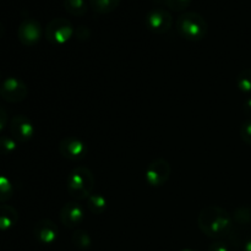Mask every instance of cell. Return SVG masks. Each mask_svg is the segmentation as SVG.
I'll return each mask as SVG.
<instances>
[{
  "instance_id": "23",
  "label": "cell",
  "mask_w": 251,
  "mask_h": 251,
  "mask_svg": "<svg viewBox=\"0 0 251 251\" xmlns=\"http://www.w3.org/2000/svg\"><path fill=\"white\" fill-rule=\"evenodd\" d=\"M240 139L247 145L251 146V119L245 120L240 126Z\"/></svg>"
},
{
  "instance_id": "27",
  "label": "cell",
  "mask_w": 251,
  "mask_h": 251,
  "mask_svg": "<svg viewBox=\"0 0 251 251\" xmlns=\"http://www.w3.org/2000/svg\"><path fill=\"white\" fill-rule=\"evenodd\" d=\"M243 112H244L245 115L249 117V119H251V97L248 98L244 104H243Z\"/></svg>"
},
{
  "instance_id": "13",
  "label": "cell",
  "mask_w": 251,
  "mask_h": 251,
  "mask_svg": "<svg viewBox=\"0 0 251 251\" xmlns=\"http://www.w3.org/2000/svg\"><path fill=\"white\" fill-rule=\"evenodd\" d=\"M19 213L16 208L9 205H0V232H6L16 226Z\"/></svg>"
},
{
  "instance_id": "24",
  "label": "cell",
  "mask_w": 251,
  "mask_h": 251,
  "mask_svg": "<svg viewBox=\"0 0 251 251\" xmlns=\"http://www.w3.org/2000/svg\"><path fill=\"white\" fill-rule=\"evenodd\" d=\"M75 34L76 37H77V39H80V41H87L91 37V31L87 26H85V25H80V26L76 28Z\"/></svg>"
},
{
  "instance_id": "18",
  "label": "cell",
  "mask_w": 251,
  "mask_h": 251,
  "mask_svg": "<svg viewBox=\"0 0 251 251\" xmlns=\"http://www.w3.org/2000/svg\"><path fill=\"white\" fill-rule=\"evenodd\" d=\"M14 195V185L7 176H0V203L9 201Z\"/></svg>"
},
{
  "instance_id": "29",
  "label": "cell",
  "mask_w": 251,
  "mask_h": 251,
  "mask_svg": "<svg viewBox=\"0 0 251 251\" xmlns=\"http://www.w3.org/2000/svg\"><path fill=\"white\" fill-rule=\"evenodd\" d=\"M4 34H5V26L1 24V22H0V39L4 37Z\"/></svg>"
},
{
  "instance_id": "21",
  "label": "cell",
  "mask_w": 251,
  "mask_h": 251,
  "mask_svg": "<svg viewBox=\"0 0 251 251\" xmlns=\"http://www.w3.org/2000/svg\"><path fill=\"white\" fill-rule=\"evenodd\" d=\"M17 141L12 136L0 135V156H10L16 151Z\"/></svg>"
},
{
  "instance_id": "19",
  "label": "cell",
  "mask_w": 251,
  "mask_h": 251,
  "mask_svg": "<svg viewBox=\"0 0 251 251\" xmlns=\"http://www.w3.org/2000/svg\"><path fill=\"white\" fill-rule=\"evenodd\" d=\"M237 87L240 92L251 93V69L247 68L238 74Z\"/></svg>"
},
{
  "instance_id": "25",
  "label": "cell",
  "mask_w": 251,
  "mask_h": 251,
  "mask_svg": "<svg viewBox=\"0 0 251 251\" xmlns=\"http://www.w3.org/2000/svg\"><path fill=\"white\" fill-rule=\"evenodd\" d=\"M7 123H9V115L7 112L4 108L0 107V134L5 130V127L7 126Z\"/></svg>"
},
{
  "instance_id": "7",
  "label": "cell",
  "mask_w": 251,
  "mask_h": 251,
  "mask_svg": "<svg viewBox=\"0 0 251 251\" xmlns=\"http://www.w3.org/2000/svg\"><path fill=\"white\" fill-rule=\"evenodd\" d=\"M59 153L69 161L77 162L82 161L86 158L88 153V147L85 141L81 139L74 136L64 137L60 142H59Z\"/></svg>"
},
{
  "instance_id": "4",
  "label": "cell",
  "mask_w": 251,
  "mask_h": 251,
  "mask_svg": "<svg viewBox=\"0 0 251 251\" xmlns=\"http://www.w3.org/2000/svg\"><path fill=\"white\" fill-rule=\"evenodd\" d=\"M75 33L73 24L64 17H55L50 20L44 29L47 41L53 46H64Z\"/></svg>"
},
{
  "instance_id": "2",
  "label": "cell",
  "mask_w": 251,
  "mask_h": 251,
  "mask_svg": "<svg viewBox=\"0 0 251 251\" xmlns=\"http://www.w3.org/2000/svg\"><path fill=\"white\" fill-rule=\"evenodd\" d=\"M95 188V176L87 167H76L66 179V190L75 201L87 200Z\"/></svg>"
},
{
  "instance_id": "17",
  "label": "cell",
  "mask_w": 251,
  "mask_h": 251,
  "mask_svg": "<svg viewBox=\"0 0 251 251\" xmlns=\"http://www.w3.org/2000/svg\"><path fill=\"white\" fill-rule=\"evenodd\" d=\"M71 242L77 249L88 250L92 245V239H91L90 233L83 229H77L71 235Z\"/></svg>"
},
{
  "instance_id": "16",
  "label": "cell",
  "mask_w": 251,
  "mask_h": 251,
  "mask_svg": "<svg viewBox=\"0 0 251 251\" xmlns=\"http://www.w3.org/2000/svg\"><path fill=\"white\" fill-rule=\"evenodd\" d=\"M63 5L69 14L76 17L85 16L88 7L86 0H64Z\"/></svg>"
},
{
  "instance_id": "11",
  "label": "cell",
  "mask_w": 251,
  "mask_h": 251,
  "mask_svg": "<svg viewBox=\"0 0 251 251\" xmlns=\"http://www.w3.org/2000/svg\"><path fill=\"white\" fill-rule=\"evenodd\" d=\"M86 211L78 201H71V202L65 203L60 211V222L63 223L64 227L74 229L77 226L85 221Z\"/></svg>"
},
{
  "instance_id": "15",
  "label": "cell",
  "mask_w": 251,
  "mask_h": 251,
  "mask_svg": "<svg viewBox=\"0 0 251 251\" xmlns=\"http://www.w3.org/2000/svg\"><path fill=\"white\" fill-rule=\"evenodd\" d=\"M122 0H88L90 7L95 12L100 15L110 14L119 6Z\"/></svg>"
},
{
  "instance_id": "5",
  "label": "cell",
  "mask_w": 251,
  "mask_h": 251,
  "mask_svg": "<svg viewBox=\"0 0 251 251\" xmlns=\"http://www.w3.org/2000/svg\"><path fill=\"white\" fill-rule=\"evenodd\" d=\"M172 167L164 158H156L147 166L145 172V180L151 188H161L168 183L171 178Z\"/></svg>"
},
{
  "instance_id": "12",
  "label": "cell",
  "mask_w": 251,
  "mask_h": 251,
  "mask_svg": "<svg viewBox=\"0 0 251 251\" xmlns=\"http://www.w3.org/2000/svg\"><path fill=\"white\" fill-rule=\"evenodd\" d=\"M33 235L37 242H39L41 244L50 245L58 239L59 228L55 225V222H53L49 218H43L34 225Z\"/></svg>"
},
{
  "instance_id": "10",
  "label": "cell",
  "mask_w": 251,
  "mask_h": 251,
  "mask_svg": "<svg viewBox=\"0 0 251 251\" xmlns=\"http://www.w3.org/2000/svg\"><path fill=\"white\" fill-rule=\"evenodd\" d=\"M42 37V27L37 20L25 19L17 28V38L26 47L36 46Z\"/></svg>"
},
{
  "instance_id": "1",
  "label": "cell",
  "mask_w": 251,
  "mask_h": 251,
  "mask_svg": "<svg viewBox=\"0 0 251 251\" xmlns=\"http://www.w3.org/2000/svg\"><path fill=\"white\" fill-rule=\"evenodd\" d=\"M233 217L227 210L218 206H206L198 216L201 232L212 239H221L229 234L233 228Z\"/></svg>"
},
{
  "instance_id": "9",
  "label": "cell",
  "mask_w": 251,
  "mask_h": 251,
  "mask_svg": "<svg viewBox=\"0 0 251 251\" xmlns=\"http://www.w3.org/2000/svg\"><path fill=\"white\" fill-rule=\"evenodd\" d=\"M9 130L11 136L17 142H22V144L29 141L34 136V132H36V129H34V125L31 122V119L22 114H17L12 117V119L10 120Z\"/></svg>"
},
{
  "instance_id": "6",
  "label": "cell",
  "mask_w": 251,
  "mask_h": 251,
  "mask_svg": "<svg viewBox=\"0 0 251 251\" xmlns=\"http://www.w3.org/2000/svg\"><path fill=\"white\" fill-rule=\"evenodd\" d=\"M28 96V87L20 78L10 76L0 85V97L7 103H21Z\"/></svg>"
},
{
  "instance_id": "14",
  "label": "cell",
  "mask_w": 251,
  "mask_h": 251,
  "mask_svg": "<svg viewBox=\"0 0 251 251\" xmlns=\"http://www.w3.org/2000/svg\"><path fill=\"white\" fill-rule=\"evenodd\" d=\"M107 207L108 200L102 194H92L87 199V208L93 215H102V213H104L107 211Z\"/></svg>"
},
{
  "instance_id": "20",
  "label": "cell",
  "mask_w": 251,
  "mask_h": 251,
  "mask_svg": "<svg viewBox=\"0 0 251 251\" xmlns=\"http://www.w3.org/2000/svg\"><path fill=\"white\" fill-rule=\"evenodd\" d=\"M233 221L240 226H248L251 223V207L250 206H240L233 212Z\"/></svg>"
},
{
  "instance_id": "28",
  "label": "cell",
  "mask_w": 251,
  "mask_h": 251,
  "mask_svg": "<svg viewBox=\"0 0 251 251\" xmlns=\"http://www.w3.org/2000/svg\"><path fill=\"white\" fill-rule=\"evenodd\" d=\"M243 251H251V239L248 240L244 244V248H243Z\"/></svg>"
},
{
  "instance_id": "26",
  "label": "cell",
  "mask_w": 251,
  "mask_h": 251,
  "mask_svg": "<svg viewBox=\"0 0 251 251\" xmlns=\"http://www.w3.org/2000/svg\"><path fill=\"white\" fill-rule=\"evenodd\" d=\"M208 251H229V248L225 242H215L210 245Z\"/></svg>"
},
{
  "instance_id": "22",
  "label": "cell",
  "mask_w": 251,
  "mask_h": 251,
  "mask_svg": "<svg viewBox=\"0 0 251 251\" xmlns=\"http://www.w3.org/2000/svg\"><path fill=\"white\" fill-rule=\"evenodd\" d=\"M193 0H166V5L169 10L176 12H183L190 6Z\"/></svg>"
},
{
  "instance_id": "30",
  "label": "cell",
  "mask_w": 251,
  "mask_h": 251,
  "mask_svg": "<svg viewBox=\"0 0 251 251\" xmlns=\"http://www.w3.org/2000/svg\"><path fill=\"white\" fill-rule=\"evenodd\" d=\"M180 251H198V250H193V249H183V250H180Z\"/></svg>"
},
{
  "instance_id": "8",
  "label": "cell",
  "mask_w": 251,
  "mask_h": 251,
  "mask_svg": "<svg viewBox=\"0 0 251 251\" xmlns=\"http://www.w3.org/2000/svg\"><path fill=\"white\" fill-rule=\"evenodd\" d=\"M145 24L149 31L154 34H164L173 26V16L164 9H153L147 12Z\"/></svg>"
},
{
  "instance_id": "3",
  "label": "cell",
  "mask_w": 251,
  "mask_h": 251,
  "mask_svg": "<svg viewBox=\"0 0 251 251\" xmlns=\"http://www.w3.org/2000/svg\"><path fill=\"white\" fill-rule=\"evenodd\" d=\"M176 31L184 39L199 42L206 38L208 32L207 21L199 12L186 11L176 19Z\"/></svg>"
}]
</instances>
